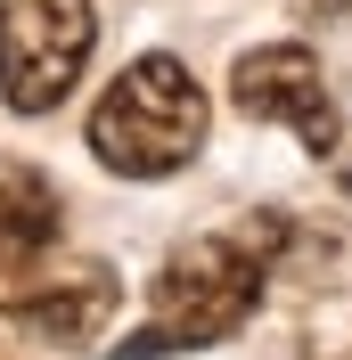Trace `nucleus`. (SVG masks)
I'll use <instances>...</instances> for the list:
<instances>
[{"instance_id":"nucleus-3","label":"nucleus","mask_w":352,"mask_h":360,"mask_svg":"<svg viewBox=\"0 0 352 360\" xmlns=\"http://www.w3.org/2000/svg\"><path fill=\"white\" fill-rule=\"evenodd\" d=\"M99 17L90 0H0V98L17 115H49L82 82Z\"/></svg>"},{"instance_id":"nucleus-5","label":"nucleus","mask_w":352,"mask_h":360,"mask_svg":"<svg viewBox=\"0 0 352 360\" xmlns=\"http://www.w3.org/2000/svg\"><path fill=\"white\" fill-rule=\"evenodd\" d=\"M49 238H58V188L0 156V270H25Z\"/></svg>"},{"instance_id":"nucleus-2","label":"nucleus","mask_w":352,"mask_h":360,"mask_svg":"<svg viewBox=\"0 0 352 360\" xmlns=\"http://www.w3.org/2000/svg\"><path fill=\"white\" fill-rule=\"evenodd\" d=\"M263 303V254L246 238H197L156 270V328L123 344V360L189 352V344H221L230 328H246Z\"/></svg>"},{"instance_id":"nucleus-4","label":"nucleus","mask_w":352,"mask_h":360,"mask_svg":"<svg viewBox=\"0 0 352 360\" xmlns=\"http://www.w3.org/2000/svg\"><path fill=\"white\" fill-rule=\"evenodd\" d=\"M230 98H238L254 123H287L311 156H336V139H344L336 98H328V82H320V58H311L303 41L246 49L238 66H230Z\"/></svg>"},{"instance_id":"nucleus-1","label":"nucleus","mask_w":352,"mask_h":360,"mask_svg":"<svg viewBox=\"0 0 352 360\" xmlns=\"http://www.w3.org/2000/svg\"><path fill=\"white\" fill-rule=\"evenodd\" d=\"M90 148L123 180H164L205 148V90L180 58H132L99 90L90 115Z\"/></svg>"},{"instance_id":"nucleus-6","label":"nucleus","mask_w":352,"mask_h":360,"mask_svg":"<svg viewBox=\"0 0 352 360\" xmlns=\"http://www.w3.org/2000/svg\"><path fill=\"white\" fill-rule=\"evenodd\" d=\"M107 311H115V287H107V278H74L66 295H33V303H17L25 328H49V336H90Z\"/></svg>"}]
</instances>
